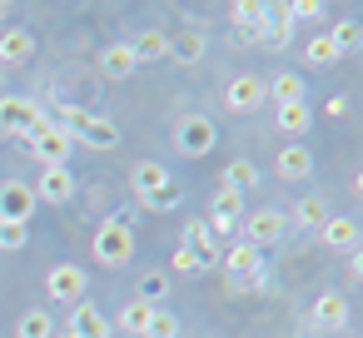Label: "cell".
I'll return each instance as SVG.
<instances>
[{
    "label": "cell",
    "mask_w": 363,
    "mask_h": 338,
    "mask_svg": "<svg viewBox=\"0 0 363 338\" xmlns=\"http://www.w3.org/2000/svg\"><path fill=\"white\" fill-rule=\"evenodd\" d=\"M55 125L70 135V145H90V150H115V145H120V125H115V120L90 115V110H75V105H65Z\"/></svg>",
    "instance_id": "obj_1"
},
{
    "label": "cell",
    "mask_w": 363,
    "mask_h": 338,
    "mask_svg": "<svg viewBox=\"0 0 363 338\" xmlns=\"http://www.w3.org/2000/svg\"><path fill=\"white\" fill-rule=\"evenodd\" d=\"M130 254H135V224L120 219V214H110V219L95 229V259H100L105 269H125Z\"/></svg>",
    "instance_id": "obj_2"
},
{
    "label": "cell",
    "mask_w": 363,
    "mask_h": 338,
    "mask_svg": "<svg viewBox=\"0 0 363 338\" xmlns=\"http://www.w3.org/2000/svg\"><path fill=\"white\" fill-rule=\"evenodd\" d=\"M174 145H179V154L204 159V154L219 145V125H214L209 115H184V120L174 125Z\"/></svg>",
    "instance_id": "obj_3"
},
{
    "label": "cell",
    "mask_w": 363,
    "mask_h": 338,
    "mask_svg": "<svg viewBox=\"0 0 363 338\" xmlns=\"http://www.w3.org/2000/svg\"><path fill=\"white\" fill-rule=\"evenodd\" d=\"M239 229H244V244L269 249V244H279V239L289 234V214H284V209H244Z\"/></svg>",
    "instance_id": "obj_4"
},
{
    "label": "cell",
    "mask_w": 363,
    "mask_h": 338,
    "mask_svg": "<svg viewBox=\"0 0 363 338\" xmlns=\"http://www.w3.org/2000/svg\"><path fill=\"white\" fill-rule=\"evenodd\" d=\"M26 145L35 150L40 169H45V164H65V159H70V150H75V145H70V135H65L55 120H40V125L30 130V140H26Z\"/></svg>",
    "instance_id": "obj_5"
},
{
    "label": "cell",
    "mask_w": 363,
    "mask_h": 338,
    "mask_svg": "<svg viewBox=\"0 0 363 338\" xmlns=\"http://www.w3.org/2000/svg\"><path fill=\"white\" fill-rule=\"evenodd\" d=\"M35 204L40 199L26 179H0V224H30Z\"/></svg>",
    "instance_id": "obj_6"
},
{
    "label": "cell",
    "mask_w": 363,
    "mask_h": 338,
    "mask_svg": "<svg viewBox=\"0 0 363 338\" xmlns=\"http://www.w3.org/2000/svg\"><path fill=\"white\" fill-rule=\"evenodd\" d=\"M224 274L239 283V288H249V283H259V274H264V249H254V244H229L224 249Z\"/></svg>",
    "instance_id": "obj_7"
},
{
    "label": "cell",
    "mask_w": 363,
    "mask_h": 338,
    "mask_svg": "<svg viewBox=\"0 0 363 338\" xmlns=\"http://www.w3.org/2000/svg\"><path fill=\"white\" fill-rule=\"evenodd\" d=\"M45 288H50V298L55 303H85V288H90V278H85V269L80 264H55L50 274H45Z\"/></svg>",
    "instance_id": "obj_8"
},
{
    "label": "cell",
    "mask_w": 363,
    "mask_h": 338,
    "mask_svg": "<svg viewBox=\"0 0 363 338\" xmlns=\"http://www.w3.org/2000/svg\"><path fill=\"white\" fill-rule=\"evenodd\" d=\"M45 120V110L35 100H0V135H16V140H30V130Z\"/></svg>",
    "instance_id": "obj_9"
},
{
    "label": "cell",
    "mask_w": 363,
    "mask_h": 338,
    "mask_svg": "<svg viewBox=\"0 0 363 338\" xmlns=\"http://www.w3.org/2000/svg\"><path fill=\"white\" fill-rule=\"evenodd\" d=\"M264 100H269V95H264V80H259V75H234V80L224 85V105H229L234 115H254Z\"/></svg>",
    "instance_id": "obj_10"
},
{
    "label": "cell",
    "mask_w": 363,
    "mask_h": 338,
    "mask_svg": "<svg viewBox=\"0 0 363 338\" xmlns=\"http://www.w3.org/2000/svg\"><path fill=\"white\" fill-rule=\"evenodd\" d=\"M30 189H35V199H45V204H70V199H75V174H70L65 164H45Z\"/></svg>",
    "instance_id": "obj_11"
},
{
    "label": "cell",
    "mask_w": 363,
    "mask_h": 338,
    "mask_svg": "<svg viewBox=\"0 0 363 338\" xmlns=\"http://www.w3.org/2000/svg\"><path fill=\"white\" fill-rule=\"evenodd\" d=\"M318 239H323V249H333V254H358V219H353V214H328V219L318 224Z\"/></svg>",
    "instance_id": "obj_12"
},
{
    "label": "cell",
    "mask_w": 363,
    "mask_h": 338,
    "mask_svg": "<svg viewBox=\"0 0 363 338\" xmlns=\"http://www.w3.org/2000/svg\"><path fill=\"white\" fill-rule=\"evenodd\" d=\"M244 204H249L244 194H234V189L219 184L214 199H209V219H204V224H209V229H234V224L244 219Z\"/></svg>",
    "instance_id": "obj_13"
},
{
    "label": "cell",
    "mask_w": 363,
    "mask_h": 338,
    "mask_svg": "<svg viewBox=\"0 0 363 338\" xmlns=\"http://www.w3.org/2000/svg\"><path fill=\"white\" fill-rule=\"evenodd\" d=\"M65 333H75V338H110L115 328H110V318L85 298V303H75L70 308V323H65Z\"/></svg>",
    "instance_id": "obj_14"
},
{
    "label": "cell",
    "mask_w": 363,
    "mask_h": 338,
    "mask_svg": "<svg viewBox=\"0 0 363 338\" xmlns=\"http://www.w3.org/2000/svg\"><path fill=\"white\" fill-rule=\"evenodd\" d=\"M313 328H323V333L348 328V298L343 293H318L313 298Z\"/></svg>",
    "instance_id": "obj_15"
},
{
    "label": "cell",
    "mask_w": 363,
    "mask_h": 338,
    "mask_svg": "<svg viewBox=\"0 0 363 338\" xmlns=\"http://www.w3.org/2000/svg\"><path fill=\"white\" fill-rule=\"evenodd\" d=\"M264 11H269V0H234L229 6V26L249 40H259V26H264Z\"/></svg>",
    "instance_id": "obj_16"
},
{
    "label": "cell",
    "mask_w": 363,
    "mask_h": 338,
    "mask_svg": "<svg viewBox=\"0 0 363 338\" xmlns=\"http://www.w3.org/2000/svg\"><path fill=\"white\" fill-rule=\"evenodd\" d=\"M274 169H279V179H308L313 174V150L308 145H284Z\"/></svg>",
    "instance_id": "obj_17"
},
{
    "label": "cell",
    "mask_w": 363,
    "mask_h": 338,
    "mask_svg": "<svg viewBox=\"0 0 363 338\" xmlns=\"http://www.w3.org/2000/svg\"><path fill=\"white\" fill-rule=\"evenodd\" d=\"M184 249H189L199 264H214V254H219V239H214V229H209L204 219H189V224H184Z\"/></svg>",
    "instance_id": "obj_18"
},
{
    "label": "cell",
    "mask_w": 363,
    "mask_h": 338,
    "mask_svg": "<svg viewBox=\"0 0 363 338\" xmlns=\"http://www.w3.org/2000/svg\"><path fill=\"white\" fill-rule=\"evenodd\" d=\"M204 50H209V40H204L199 30H179V35H169V60H174V65H199Z\"/></svg>",
    "instance_id": "obj_19"
},
{
    "label": "cell",
    "mask_w": 363,
    "mask_h": 338,
    "mask_svg": "<svg viewBox=\"0 0 363 338\" xmlns=\"http://www.w3.org/2000/svg\"><path fill=\"white\" fill-rule=\"evenodd\" d=\"M100 70H105V80H130L140 65H135L130 45H125V40H115V45H105V50H100Z\"/></svg>",
    "instance_id": "obj_20"
},
{
    "label": "cell",
    "mask_w": 363,
    "mask_h": 338,
    "mask_svg": "<svg viewBox=\"0 0 363 338\" xmlns=\"http://www.w3.org/2000/svg\"><path fill=\"white\" fill-rule=\"evenodd\" d=\"M169 184V169L160 164V159H140L135 169H130V189L145 199V194H155V189H164Z\"/></svg>",
    "instance_id": "obj_21"
},
{
    "label": "cell",
    "mask_w": 363,
    "mask_h": 338,
    "mask_svg": "<svg viewBox=\"0 0 363 338\" xmlns=\"http://www.w3.org/2000/svg\"><path fill=\"white\" fill-rule=\"evenodd\" d=\"M130 55H135V65H145V60H164V55H169V35L155 30V26L140 30V35L130 40Z\"/></svg>",
    "instance_id": "obj_22"
},
{
    "label": "cell",
    "mask_w": 363,
    "mask_h": 338,
    "mask_svg": "<svg viewBox=\"0 0 363 338\" xmlns=\"http://www.w3.org/2000/svg\"><path fill=\"white\" fill-rule=\"evenodd\" d=\"M35 55V35L30 30H6L0 35V65H26Z\"/></svg>",
    "instance_id": "obj_23"
},
{
    "label": "cell",
    "mask_w": 363,
    "mask_h": 338,
    "mask_svg": "<svg viewBox=\"0 0 363 338\" xmlns=\"http://www.w3.org/2000/svg\"><path fill=\"white\" fill-rule=\"evenodd\" d=\"M289 35H294V16H289V6H269V11H264V26H259V40L284 45Z\"/></svg>",
    "instance_id": "obj_24"
},
{
    "label": "cell",
    "mask_w": 363,
    "mask_h": 338,
    "mask_svg": "<svg viewBox=\"0 0 363 338\" xmlns=\"http://www.w3.org/2000/svg\"><path fill=\"white\" fill-rule=\"evenodd\" d=\"M135 298H140V303H150V308H164V298H169V274H164V269H150V274H140V283H135Z\"/></svg>",
    "instance_id": "obj_25"
},
{
    "label": "cell",
    "mask_w": 363,
    "mask_h": 338,
    "mask_svg": "<svg viewBox=\"0 0 363 338\" xmlns=\"http://www.w3.org/2000/svg\"><path fill=\"white\" fill-rule=\"evenodd\" d=\"M60 323L50 318V308H26L21 323H16V338H55Z\"/></svg>",
    "instance_id": "obj_26"
},
{
    "label": "cell",
    "mask_w": 363,
    "mask_h": 338,
    "mask_svg": "<svg viewBox=\"0 0 363 338\" xmlns=\"http://www.w3.org/2000/svg\"><path fill=\"white\" fill-rule=\"evenodd\" d=\"M264 95L279 100V105H298V100H303V80H298L294 70H279L274 80H264Z\"/></svg>",
    "instance_id": "obj_27"
},
{
    "label": "cell",
    "mask_w": 363,
    "mask_h": 338,
    "mask_svg": "<svg viewBox=\"0 0 363 338\" xmlns=\"http://www.w3.org/2000/svg\"><path fill=\"white\" fill-rule=\"evenodd\" d=\"M259 184V169H254V159H229V169H224V189H234V194H244L249 199V189Z\"/></svg>",
    "instance_id": "obj_28"
},
{
    "label": "cell",
    "mask_w": 363,
    "mask_h": 338,
    "mask_svg": "<svg viewBox=\"0 0 363 338\" xmlns=\"http://www.w3.org/2000/svg\"><path fill=\"white\" fill-rule=\"evenodd\" d=\"M323 219H328V204H323L318 194L298 199V204H294V214H289V224H294V229H318Z\"/></svg>",
    "instance_id": "obj_29"
},
{
    "label": "cell",
    "mask_w": 363,
    "mask_h": 338,
    "mask_svg": "<svg viewBox=\"0 0 363 338\" xmlns=\"http://www.w3.org/2000/svg\"><path fill=\"white\" fill-rule=\"evenodd\" d=\"M150 313H155L150 303H140V298H130V303L120 308V318H115L110 328H125V333H145V323H150Z\"/></svg>",
    "instance_id": "obj_30"
},
{
    "label": "cell",
    "mask_w": 363,
    "mask_h": 338,
    "mask_svg": "<svg viewBox=\"0 0 363 338\" xmlns=\"http://www.w3.org/2000/svg\"><path fill=\"white\" fill-rule=\"evenodd\" d=\"M308 120H313L308 100H298V105H279V130H289V135H303V130H308Z\"/></svg>",
    "instance_id": "obj_31"
},
{
    "label": "cell",
    "mask_w": 363,
    "mask_h": 338,
    "mask_svg": "<svg viewBox=\"0 0 363 338\" xmlns=\"http://www.w3.org/2000/svg\"><path fill=\"white\" fill-rule=\"evenodd\" d=\"M140 338H179V318H174V308H155Z\"/></svg>",
    "instance_id": "obj_32"
},
{
    "label": "cell",
    "mask_w": 363,
    "mask_h": 338,
    "mask_svg": "<svg viewBox=\"0 0 363 338\" xmlns=\"http://www.w3.org/2000/svg\"><path fill=\"white\" fill-rule=\"evenodd\" d=\"M328 40L338 45V55H348V50H358V45H363V26H358V21H338V26L328 30Z\"/></svg>",
    "instance_id": "obj_33"
},
{
    "label": "cell",
    "mask_w": 363,
    "mask_h": 338,
    "mask_svg": "<svg viewBox=\"0 0 363 338\" xmlns=\"http://www.w3.org/2000/svg\"><path fill=\"white\" fill-rule=\"evenodd\" d=\"M303 60H308V65H333V60H338V45L328 40V30H323V35H313V40L303 45Z\"/></svg>",
    "instance_id": "obj_34"
},
{
    "label": "cell",
    "mask_w": 363,
    "mask_h": 338,
    "mask_svg": "<svg viewBox=\"0 0 363 338\" xmlns=\"http://www.w3.org/2000/svg\"><path fill=\"white\" fill-rule=\"evenodd\" d=\"M179 199H184V189H179V184H174V179H169V184H164V189H155V194H145V199H140V204H145V209H150V214H164V209H174V204H179Z\"/></svg>",
    "instance_id": "obj_35"
},
{
    "label": "cell",
    "mask_w": 363,
    "mask_h": 338,
    "mask_svg": "<svg viewBox=\"0 0 363 338\" xmlns=\"http://www.w3.org/2000/svg\"><path fill=\"white\" fill-rule=\"evenodd\" d=\"M26 239H30V229H26V224H0V254L26 249Z\"/></svg>",
    "instance_id": "obj_36"
},
{
    "label": "cell",
    "mask_w": 363,
    "mask_h": 338,
    "mask_svg": "<svg viewBox=\"0 0 363 338\" xmlns=\"http://www.w3.org/2000/svg\"><path fill=\"white\" fill-rule=\"evenodd\" d=\"M199 269H204V264H199V259L179 244V249H174V274H199Z\"/></svg>",
    "instance_id": "obj_37"
},
{
    "label": "cell",
    "mask_w": 363,
    "mask_h": 338,
    "mask_svg": "<svg viewBox=\"0 0 363 338\" xmlns=\"http://www.w3.org/2000/svg\"><path fill=\"white\" fill-rule=\"evenodd\" d=\"M289 16H323V6H318V0H294V6H289Z\"/></svg>",
    "instance_id": "obj_38"
},
{
    "label": "cell",
    "mask_w": 363,
    "mask_h": 338,
    "mask_svg": "<svg viewBox=\"0 0 363 338\" xmlns=\"http://www.w3.org/2000/svg\"><path fill=\"white\" fill-rule=\"evenodd\" d=\"M6 16H11V6H6V0H0V21H6Z\"/></svg>",
    "instance_id": "obj_39"
},
{
    "label": "cell",
    "mask_w": 363,
    "mask_h": 338,
    "mask_svg": "<svg viewBox=\"0 0 363 338\" xmlns=\"http://www.w3.org/2000/svg\"><path fill=\"white\" fill-rule=\"evenodd\" d=\"M55 338H75V333H65V328H60V333H55Z\"/></svg>",
    "instance_id": "obj_40"
},
{
    "label": "cell",
    "mask_w": 363,
    "mask_h": 338,
    "mask_svg": "<svg viewBox=\"0 0 363 338\" xmlns=\"http://www.w3.org/2000/svg\"><path fill=\"white\" fill-rule=\"evenodd\" d=\"M0 85H6V65H0Z\"/></svg>",
    "instance_id": "obj_41"
}]
</instances>
